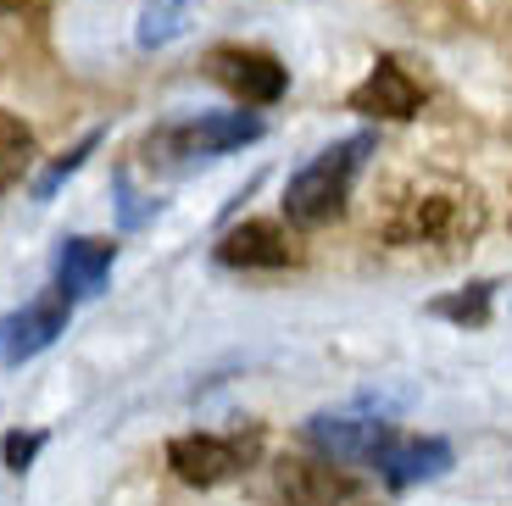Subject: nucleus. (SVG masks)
Listing matches in <instances>:
<instances>
[{"label":"nucleus","instance_id":"obj_1","mask_svg":"<svg viewBox=\"0 0 512 506\" xmlns=\"http://www.w3.org/2000/svg\"><path fill=\"white\" fill-rule=\"evenodd\" d=\"M373 151L368 134H357V140H340L329 145V151H318L301 173L290 178V190H284V212H290L295 228H323L334 223V217L346 212L351 201V178L362 173V156Z\"/></svg>","mask_w":512,"mask_h":506},{"label":"nucleus","instance_id":"obj_2","mask_svg":"<svg viewBox=\"0 0 512 506\" xmlns=\"http://www.w3.org/2000/svg\"><path fill=\"white\" fill-rule=\"evenodd\" d=\"M485 228V206L474 190H412L384 217L390 245H462Z\"/></svg>","mask_w":512,"mask_h":506},{"label":"nucleus","instance_id":"obj_3","mask_svg":"<svg viewBox=\"0 0 512 506\" xmlns=\"http://www.w3.org/2000/svg\"><path fill=\"white\" fill-rule=\"evenodd\" d=\"M262 140V117L251 112H218V117H190V123H167L145 140V162L151 167H195L212 162L223 151Z\"/></svg>","mask_w":512,"mask_h":506},{"label":"nucleus","instance_id":"obj_4","mask_svg":"<svg viewBox=\"0 0 512 506\" xmlns=\"http://www.w3.org/2000/svg\"><path fill=\"white\" fill-rule=\"evenodd\" d=\"M206 78L223 84L234 101H245V106H273L284 95V84H290L279 56L251 51V45H218V51L206 56Z\"/></svg>","mask_w":512,"mask_h":506},{"label":"nucleus","instance_id":"obj_5","mask_svg":"<svg viewBox=\"0 0 512 506\" xmlns=\"http://www.w3.org/2000/svg\"><path fill=\"white\" fill-rule=\"evenodd\" d=\"M67 317H73V295L67 290H45L23 306V312L0 317V362H28L45 345H56V334H67Z\"/></svg>","mask_w":512,"mask_h":506},{"label":"nucleus","instance_id":"obj_6","mask_svg":"<svg viewBox=\"0 0 512 506\" xmlns=\"http://www.w3.org/2000/svg\"><path fill=\"white\" fill-rule=\"evenodd\" d=\"M245 456L251 445L240 440H218V434H179V440L167 445V468L179 473L190 490H212V484L234 479L245 468Z\"/></svg>","mask_w":512,"mask_h":506},{"label":"nucleus","instance_id":"obj_7","mask_svg":"<svg viewBox=\"0 0 512 506\" xmlns=\"http://www.w3.org/2000/svg\"><path fill=\"white\" fill-rule=\"evenodd\" d=\"M418 106H423V89L396 56H379L373 73L351 89V112L384 117V123H407V117H418Z\"/></svg>","mask_w":512,"mask_h":506},{"label":"nucleus","instance_id":"obj_8","mask_svg":"<svg viewBox=\"0 0 512 506\" xmlns=\"http://www.w3.org/2000/svg\"><path fill=\"white\" fill-rule=\"evenodd\" d=\"M373 468L384 473V484H423V479H440V473L451 468V445L446 440H423V434H396L390 429V440L379 445V456H373Z\"/></svg>","mask_w":512,"mask_h":506},{"label":"nucleus","instance_id":"obj_9","mask_svg":"<svg viewBox=\"0 0 512 506\" xmlns=\"http://www.w3.org/2000/svg\"><path fill=\"white\" fill-rule=\"evenodd\" d=\"M307 440L318 445V451H329L334 462H373V456H379V445L390 440V423L329 418V412H318V418L307 423Z\"/></svg>","mask_w":512,"mask_h":506},{"label":"nucleus","instance_id":"obj_10","mask_svg":"<svg viewBox=\"0 0 512 506\" xmlns=\"http://www.w3.org/2000/svg\"><path fill=\"white\" fill-rule=\"evenodd\" d=\"M218 262L223 267H290V234L279 223H240L218 240Z\"/></svg>","mask_w":512,"mask_h":506},{"label":"nucleus","instance_id":"obj_11","mask_svg":"<svg viewBox=\"0 0 512 506\" xmlns=\"http://www.w3.org/2000/svg\"><path fill=\"white\" fill-rule=\"evenodd\" d=\"M279 490H284V501H290V506H340V501L357 495V479L323 468V462H284Z\"/></svg>","mask_w":512,"mask_h":506},{"label":"nucleus","instance_id":"obj_12","mask_svg":"<svg viewBox=\"0 0 512 506\" xmlns=\"http://www.w3.org/2000/svg\"><path fill=\"white\" fill-rule=\"evenodd\" d=\"M106 273H112V245L106 240H67L56 256V279L67 295H101Z\"/></svg>","mask_w":512,"mask_h":506},{"label":"nucleus","instance_id":"obj_13","mask_svg":"<svg viewBox=\"0 0 512 506\" xmlns=\"http://www.w3.org/2000/svg\"><path fill=\"white\" fill-rule=\"evenodd\" d=\"M490 290H496V284H468L462 295L429 301V312H435V317H451V323H468V329H479V323L490 317Z\"/></svg>","mask_w":512,"mask_h":506},{"label":"nucleus","instance_id":"obj_14","mask_svg":"<svg viewBox=\"0 0 512 506\" xmlns=\"http://www.w3.org/2000/svg\"><path fill=\"white\" fill-rule=\"evenodd\" d=\"M28 151H34V134H28L17 117L0 112V173L17 178V173H23V162H28Z\"/></svg>","mask_w":512,"mask_h":506},{"label":"nucleus","instance_id":"obj_15","mask_svg":"<svg viewBox=\"0 0 512 506\" xmlns=\"http://www.w3.org/2000/svg\"><path fill=\"white\" fill-rule=\"evenodd\" d=\"M95 145H101V134H84V140H78V145H73V151H67V156H62V162H56V167H51V173L39 178V201H45V195H51V190H56V184H62V178H67V173H73V167H78V162H84V156H90V151H95Z\"/></svg>","mask_w":512,"mask_h":506},{"label":"nucleus","instance_id":"obj_16","mask_svg":"<svg viewBox=\"0 0 512 506\" xmlns=\"http://www.w3.org/2000/svg\"><path fill=\"white\" fill-rule=\"evenodd\" d=\"M39 445H45V434H6V445H0V451H6V468L23 473L28 462L39 456Z\"/></svg>","mask_w":512,"mask_h":506},{"label":"nucleus","instance_id":"obj_17","mask_svg":"<svg viewBox=\"0 0 512 506\" xmlns=\"http://www.w3.org/2000/svg\"><path fill=\"white\" fill-rule=\"evenodd\" d=\"M28 6H39V0H0V12H28Z\"/></svg>","mask_w":512,"mask_h":506},{"label":"nucleus","instance_id":"obj_18","mask_svg":"<svg viewBox=\"0 0 512 506\" xmlns=\"http://www.w3.org/2000/svg\"><path fill=\"white\" fill-rule=\"evenodd\" d=\"M6 184H12V178H6V173H0V190H6Z\"/></svg>","mask_w":512,"mask_h":506}]
</instances>
